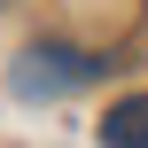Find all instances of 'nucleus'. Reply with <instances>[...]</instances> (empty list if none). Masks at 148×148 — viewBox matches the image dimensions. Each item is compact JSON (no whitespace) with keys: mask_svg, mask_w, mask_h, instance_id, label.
<instances>
[{"mask_svg":"<svg viewBox=\"0 0 148 148\" xmlns=\"http://www.w3.org/2000/svg\"><path fill=\"white\" fill-rule=\"evenodd\" d=\"M86 78H94V62H86V55H55V47H39V55L16 62V94H23V101H55V94H70V86H86Z\"/></svg>","mask_w":148,"mask_h":148,"instance_id":"obj_1","label":"nucleus"},{"mask_svg":"<svg viewBox=\"0 0 148 148\" xmlns=\"http://www.w3.org/2000/svg\"><path fill=\"white\" fill-rule=\"evenodd\" d=\"M101 140H109V148H148V94L117 101V109L101 117Z\"/></svg>","mask_w":148,"mask_h":148,"instance_id":"obj_2","label":"nucleus"}]
</instances>
